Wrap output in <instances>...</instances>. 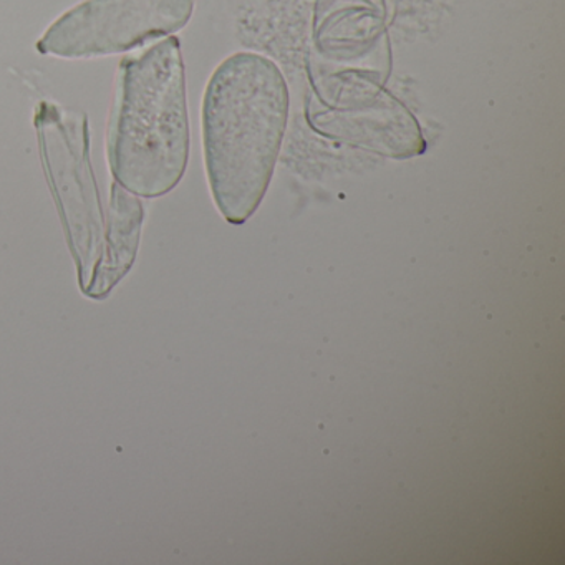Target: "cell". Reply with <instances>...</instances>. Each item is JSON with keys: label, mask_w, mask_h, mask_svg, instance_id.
Masks as SVG:
<instances>
[{"label": "cell", "mask_w": 565, "mask_h": 565, "mask_svg": "<svg viewBox=\"0 0 565 565\" xmlns=\"http://www.w3.org/2000/svg\"><path fill=\"white\" fill-rule=\"evenodd\" d=\"M289 87L277 64L253 52L227 57L203 100L207 181L224 220L241 226L263 203L289 121Z\"/></svg>", "instance_id": "cell-1"}, {"label": "cell", "mask_w": 565, "mask_h": 565, "mask_svg": "<svg viewBox=\"0 0 565 565\" xmlns=\"http://www.w3.org/2000/svg\"><path fill=\"white\" fill-rule=\"evenodd\" d=\"M186 72L180 39L168 38L118 65L107 127L115 183L160 198L183 180L190 161Z\"/></svg>", "instance_id": "cell-2"}, {"label": "cell", "mask_w": 565, "mask_h": 565, "mask_svg": "<svg viewBox=\"0 0 565 565\" xmlns=\"http://www.w3.org/2000/svg\"><path fill=\"white\" fill-rule=\"evenodd\" d=\"M34 121L42 163L84 292L100 260L105 237L104 211L90 163L87 117L42 102L35 110Z\"/></svg>", "instance_id": "cell-3"}, {"label": "cell", "mask_w": 565, "mask_h": 565, "mask_svg": "<svg viewBox=\"0 0 565 565\" xmlns=\"http://www.w3.org/2000/svg\"><path fill=\"white\" fill-rule=\"evenodd\" d=\"M194 0H85L65 12L38 42L61 58L125 54L186 28Z\"/></svg>", "instance_id": "cell-4"}, {"label": "cell", "mask_w": 565, "mask_h": 565, "mask_svg": "<svg viewBox=\"0 0 565 565\" xmlns=\"http://www.w3.org/2000/svg\"><path fill=\"white\" fill-rule=\"evenodd\" d=\"M143 217L141 201L120 184H111L110 213L107 236L104 237V250L90 284L84 290L85 296L105 299L127 276L137 259Z\"/></svg>", "instance_id": "cell-5"}]
</instances>
